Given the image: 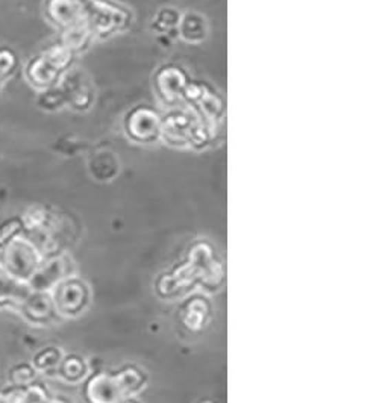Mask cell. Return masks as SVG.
Masks as SVG:
<instances>
[{"label":"cell","instance_id":"1","mask_svg":"<svg viewBox=\"0 0 379 403\" xmlns=\"http://www.w3.org/2000/svg\"><path fill=\"white\" fill-rule=\"evenodd\" d=\"M16 56L10 49H0V85L10 78L12 70L16 69Z\"/></svg>","mask_w":379,"mask_h":403},{"label":"cell","instance_id":"3","mask_svg":"<svg viewBox=\"0 0 379 403\" xmlns=\"http://www.w3.org/2000/svg\"><path fill=\"white\" fill-rule=\"evenodd\" d=\"M123 403H138V402H133V400H128V402H123Z\"/></svg>","mask_w":379,"mask_h":403},{"label":"cell","instance_id":"2","mask_svg":"<svg viewBox=\"0 0 379 403\" xmlns=\"http://www.w3.org/2000/svg\"><path fill=\"white\" fill-rule=\"evenodd\" d=\"M47 403H69V400H64V399H54V400H49Z\"/></svg>","mask_w":379,"mask_h":403}]
</instances>
